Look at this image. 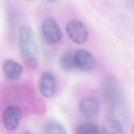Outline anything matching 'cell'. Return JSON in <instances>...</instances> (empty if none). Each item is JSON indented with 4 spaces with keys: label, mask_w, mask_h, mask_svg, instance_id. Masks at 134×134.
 I'll return each instance as SVG.
<instances>
[{
    "label": "cell",
    "mask_w": 134,
    "mask_h": 134,
    "mask_svg": "<svg viewBox=\"0 0 134 134\" xmlns=\"http://www.w3.org/2000/svg\"><path fill=\"white\" fill-rule=\"evenodd\" d=\"M79 109L81 114L88 118L96 117L99 111L100 105L98 100L92 96L85 97L79 104Z\"/></svg>",
    "instance_id": "7"
},
{
    "label": "cell",
    "mask_w": 134,
    "mask_h": 134,
    "mask_svg": "<svg viewBox=\"0 0 134 134\" xmlns=\"http://www.w3.org/2000/svg\"><path fill=\"white\" fill-rule=\"evenodd\" d=\"M65 31L69 38L77 44L84 43L88 37V32L85 26L77 18L73 19L68 23Z\"/></svg>",
    "instance_id": "2"
},
{
    "label": "cell",
    "mask_w": 134,
    "mask_h": 134,
    "mask_svg": "<svg viewBox=\"0 0 134 134\" xmlns=\"http://www.w3.org/2000/svg\"><path fill=\"white\" fill-rule=\"evenodd\" d=\"M39 90L45 97L51 98L54 96L57 91V82L52 73L44 72L41 74L39 82Z\"/></svg>",
    "instance_id": "6"
},
{
    "label": "cell",
    "mask_w": 134,
    "mask_h": 134,
    "mask_svg": "<svg viewBox=\"0 0 134 134\" xmlns=\"http://www.w3.org/2000/svg\"><path fill=\"white\" fill-rule=\"evenodd\" d=\"M74 58L77 70L85 72L93 71L96 67V60L88 50L81 49L74 52Z\"/></svg>",
    "instance_id": "4"
},
{
    "label": "cell",
    "mask_w": 134,
    "mask_h": 134,
    "mask_svg": "<svg viewBox=\"0 0 134 134\" xmlns=\"http://www.w3.org/2000/svg\"><path fill=\"white\" fill-rule=\"evenodd\" d=\"M22 116L20 107L12 105L7 107L3 115V122L5 128L9 131L16 129L18 126Z\"/></svg>",
    "instance_id": "5"
},
{
    "label": "cell",
    "mask_w": 134,
    "mask_h": 134,
    "mask_svg": "<svg viewBox=\"0 0 134 134\" xmlns=\"http://www.w3.org/2000/svg\"><path fill=\"white\" fill-rule=\"evenodd\" d=\"M18 46L24 62L29 67L36 69L39 65V51L34 33L27 25L21 26L19 30Z\"/></svg>",
    "instance_id": "1"
},
{
    "label": "cell",
    "mask_w": 134,
    "mask_h": 134,
    "mask_svg": "<svg viewBox=\"0 0 134 134\" xmlns=\"http://www.w3.org/2000/svg\"><path fill=\"white\" fill-rule=\"evenodd\" d=\"M103 133V134H126L119 121L111 112L107 113L104 117Z\"/></svg>",
    "instance_id": "8"
},
{
    "label": "cell",
    "mask_w": 134,
    "mask_h": 134,
    "mask_svg": "<svg viewBox=\"0 0 134 134\" xmlns=\"http://www.w3.org/2000/svg\"><path fill=\"white\" fill-rule=\"evenodd\" d=\"M47 1H48V2H55L57 0H47Z\"/></svg>",
    "instance_id": "14"
},
{
    "label": "cell",
    "mask_w": 134,
    "mask_h": 134,
    "mask_svg": "<svg viewBox=\"0 0 134 134\" xmlns=\"http://www.w3.org/2000/svg\"><path fill=\"white\" fill-rule=\"evenodd\" d=\"M3 71L6 79L10 81H16L23 74V68L17 62L7 59L3 64Z\"/></svg>",
    "instance_id": "9"
},
{
    "label": "cell",
    "mask_w": 134,
    "mask_h": 134,
    "mask_svg": "<svg viewBox=\"0 0 134 134\" xmlns=\"http://www.w3.org/2000/svg\"><path fill=\"white\" fill-rule=\"evenodd\" d=\"M43 134H67L64 127L60 122L50 120L44 126Z\"/></svg>",
    "instance_id": "12"
},
{
    "label": "cell",
    "mask_w": 134,
    "mask_h": 134,
    "mask_svg": "<svg viewBox=\"0 0 134 134\" xmlns=\"http://www.w3.org/2000/svg\"><path fill=\"white\" fill-rule=\"evenodd\" d=\"M75 134H102V132L97 124L86 121L80 123L76 126Z\"/></svg>",
    "instance_id": "10"
},
{
    "label": "cell",
    "mask_w": 134,
    "mask_h": 134,
    "mask_svg": "<svg viewBox=\"0 0 134 134\" xmlns=\"http://www.w3.org/2000/svg\"><path fill=\"white\" fill-rule=\"evenodd\" d=\"M41 32L44 39L50 43H57L62 39L61 29L57 21L52 17L44 20L41 25Z\"/></svg>",
    "instance_id": "3"
},
{
    "label": "cell",
    "mask_w": 134,
    "mask_h": 134,
    "mask_svg": "<svg viewBox=\"0 0 134 134\" xmlns=\"http://www.w3.org/2000/svg\"><path fill=\"white\" fill-rule=\"evenodd\" d=\"M127 1L130 9L132 10L133 8V0H127Z\"/></svg>",
    "instance_id": "13"
},
{
    "label": "cell",
    "mask_w": 134,
    "mask_h": 134,
    "mask_svg": "<svg viewBox=\"0 0 134 134\" xmlns=\"http://www.w3.org/2000/svg\"><path fill=\"white\" fill-rule=\"evenodd\" d=\"M24 134H33L32 133H31V132H25V133Z\"/></svg>",
    "instance_id": "15"
},
{
    "label": "cell",
    "mask_w": 134,
    "mask_h": 134,
    "mask_svg": "<svg viewBox=\"0 0 134 134\" xmlns=\"http://www.w3.org/2000/svg\"><path fill=\"white\" fill-rule=\"evenodd\" d=\"M60 66L67 71H72L77 70L74 58V52L67 50L63 52L59 59Z\"/></svg>",
    "instance_id": "11"
}]
</instances>
